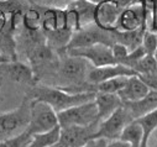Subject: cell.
I'll return each instance as SVG.
<instances>
[{
	"label": "cell",
	"instance_id": "obj_8",
	"mask_svg": "<svg viewBox=\"0 0 157 147\" xmlns=\"http://www.w3.org/2000/svg\"><path fill=\"white\" fill-rule=\"evenodd\" d=\"M0 76L6 77L9 81L17 84H25L30 87L37 84L31 66L17 59H9L0 64Z\"/></svg>",
	"mask_w": 157,
	"mask_h": 147
},
{
	"label": "cell",
	"instance_id": "obj_27",
	"mask_svg": "<svg viewBox=\"0 0 157 147\" xmlns=\"http://www.w3.org/2000/svg\"><path fill=\"white\" fill-rule=\"evenodd\" d=\"M111 2H113L117 8H119V9L124 10V9H126V8L131 6V5H134V4L139 3V2H141V0H111Z\"/></svg>",
	"mask_w": 157,
	"mask_h": 147
},
{
	"label": "cell",
	"instance_id": "obj_12",
	"mask_svg": "<svg viewBox=\"0 0 157 147\" xmlns=\"http://www.w3.org/2000/svg\"><path fill=\"white\" fill-rule=\"evenodd\" d=\"M115 30L117 31H137L145 30L144 8L141 2L124 9L119 16Z\"/></svg>",
	"mask_w": 157,
	"mask_h": 147
},
{
	"label": "cell",
	"instance_id": "obj_16",
	"mask_svg": "<svg viewBox=\"0 0 157 147\" xmlns=\"http://www.w3.org/2000/svg\"><path fill=\"white\" fill-rule=\"evenodd\" d=\"M67 6L77 11L82 27H87L94 24V14H95L97 4L89 2V0H72Z\"/></svg>",
	"mask_w": 157,
	"mask_h": 147
},
{
	"label": "cell",
	"instance_id": "obj_22",
	"mask_svg": "<svg viewBox=\"0 0 157 147\" xmlns=\"http://www.w3.org/2000/svg\"><path fill=\"white\" fill-rule=\"evenodd\" d=\"M32 135H30L27 131H24L22 134L0 141V147H27V145L31 141Z\"/></svg>",
	"mask_w": 157,
	"mask_h": 147
},
{
	"label": "cell",
	"instance_id": "obj_17",
	"mask_svg": "<svg viewBox=\"0 0 157 147\" xmlns=\"http://www.w3.org/2000/svg\"><path fill=\"white\" fill-rule=\"evenodd\" d=\"M121 141L126 142L129 147H142L144 142V130L137 120H132L126 125L124 131L120 135Z\"/></svg>",
	"mask_w": 157,
	"mask_h": 147
},
{
	"label": "cell",
	"instance_id": "obj_15",
	"mask_svg": "<svg viewBox=\"0 0 157 147\" xmlns=\"http://www.w3.org/2000/svg\"><path fill=\"white\" fill-rule=\"evenodd\" d=\"M123 104L130 111L134 119H139L157 107V90H150V93L140 100L123 103Z\"/></svg>",
	"mask_w": 157,
	"mask_h": 147
},
{
	"label": "cell",
	"instance_id": "obj_25",
	"mask_svg": "<svg viewBox=\"0 0 157 147\" xmlns=\"http://www.w3.org/2000/svg\"><path fill=\"white\" fill-rule=\"evenodd\" d=\"M111 52H113V56H114L116 63L124 64L125 61H126V57H128V55L130 52V50L125 45H123L120 42H114L111 45Z\"/></svg>",
	"mask_w": 157,
	"mask_h": 147
},
{
	"label": "cell",
	"instance_id": "obj_28",
	"mask_svg": "<svg viewBox=\"0 0 157 147\" xmlns=\"http://www.w3.org/2000/svg\"><path fill=\"white\" fill-rule=\"evenodd\" d=\"M106 147H129V145L121 140H113V141H108Z\"/></svg>",
	"mask_w": 157,
	"mask_h": 147
},
{
	"label": "cell",
	"instance_id": "obj_30",
	"mask_svg": "<svg viewBox=\"0 0 157 147\" xmlns=\"http://www.w3.org/2000/svg\"><path fill=\"white\" fill-rule=\"evenodd\" d=\"M35 5H40V6H51L52 5V0H33Z\"/></svg>",
	"mask_w": 157,
	"mask_h": 147
},
{
	"label": "cell",
	"instance_id": "obj_10",
	"mask_svg": "<svg viewBox=\"0 0 157 147\" xmlns=\"http://www.w3.org/2000/svg\"><path fill=\"white\" fill-rule=\"evenodd\" d=\"M98 125L90 126H67L61 127V137L59 141L63 142L67 147H82L89 140L94 138L95 132L98 130Z\"/></svg>",
	"mask_w": 157,
	"mask_h": 147
},
{
	"label": "cell",
	"instance_id": "obj_9",
	"mask_svg": "<svg viewBox=\"0 0 157 147\" xmlns=\"http://www.w3.org/2000/svg\"><path fill=\"white\" fill-rule=\"evenodd\" d=\"M131 76H137V73L124 64H109L104 67H92L88 72L87 76V82L92 85H97L101 82H105L108 79H113L116 77H131Z\"/></svg>",
	"mask_w": 157,
	"mask_h": 147
},
{
	"label": "cell",
	"instance_id": "obj_18",
	"mask_svg": "<svg viewBox=\"0 0 157 147\" xmlns=\"http://www.w3.org/2000/svg\"><path fill=\"white\" fill-rule=\"evenodd\" d=\"M59 137H61V127L57 126L50 131L32 135L27 147H51L59 141Z\"/></svg>",
	"mask_w": 157,
	"mask_h": 147
},
{
	"label": "cell",
	"instance_id": "obj_33",
	"mask_svg": "<svg viewBox=\"0 0 157 147\" xmlns=\"http://www.w3.org/2000/svg\"><path fill=\"white\" fill-rule=\"evenodd\" d=\"M153 57H155V59L157 61V48H156V51H155V53H153Z\"/></svg>",
	"mask_w": 157,
	"mask_h": 147
},
{
	"label": "cell",
	"instance_id": "obj_4",
	"mask_svg": "<svg viewBox=\"0 0 157 147\" xmlns=\"http://www.w3.org/2000/svg\"><path fill=\"white\" fill-rule=\"evenodd\" d=\"M30 100H31V118L29 126L26 129V131L30 135L46 132L59 126L57 113L48 104L41 100H35V99H30Z\"/></svg>",
	"mask_w": 157,
	"mask_h": 147
},
{
	"label": "cell",
	"instance_id": "obj_21",
	"mask_svg": "<svg viewBox=\"0 0 157 147\" xmlns=\"http://www.w3.org/2000/svg\"><path fill=\"white\" fill-rule=\"evenodd\" d=\"M156 69H157V61L152 55H146L134 67V70L137 73V76L147 74V73H151Z\"/></svg>",
	"mask_w": 157,
	"mask_h": 147
},
{
	"label": "cell",
	"instance_id": "obj_35",
	"mask_svg": "<svg viewBox=\"0 0 157 147\" xmlns=\"http://www.w3.org/2000/svg\"><path fill=\"white\" fill-rule=\"evenodd\" d=\"M21 2H22V0H21Z\"/></svg>",
	"mask_w": 157,
	"mask_h": 147
},
{
	"label": "cell",
	"instance_id": "obj_29",
	"mask_svg": "<svg viewBox=\"0 0 157 147\" xmlns=\"http://www.w3.org/2000/svg\"><path fill=\"white\" fill-rule=\"evenodd\" d=\"M147 147H157V129L151 135V137L147 142Z\"/></svg>",
	"mask_w": 157,
	"mask_h": 147
},
{
	"label": "cell",
	"instance_id": "obj_31",
	"mask_svg": "<svg viewBox=\"0 0 157 147\" xmlns=\"http://www.w3.org/2000/svg\"><path fill=\"white\" fill-rule=\"evenodd\" d=\"M51 147H67V146H66V145H64L63 142H61V141H58L57 143H55V145H53V146H51Z\"/></svg>",
	"mask_w": 157,
	"mask_h": 147
},
{
	"label": "cell",
	"instance_id": "obj_3",
	"mask_svg": "<svg viewBox=\"0 0 157 147\" xmlns=\"http://www.w3.org/2000/svg\"><path fill=\"white\" fill-rule=\"evenodd\" d=\"M58 124L61 127L67 126H90L99 124L98 109L94 100L74 105L63 111L57 113Z\"/></svg>",
	"mask_w": 157,
	"mask_h": 147
},
{
	"label": "cell",
	"instance_id": "obj_7",
	"mask_svg": "<svg viewBox=\"0 0 157 147\" xmlns=\"http://www.w3.org/2000/svg\"><path fill=\"white\" fill-rule=\"evenodd\" d=\"M64 53L69 56L82 57L86 61H88L92 67H104L116 63L111 52V46L105 43H97L88 47L64 50Z\"/></svg>",
	"mask_w": 157,
	"mask_h": 147
},
{
	"label": "cell",
	"instance_id": "obj_6",
	"mask_svg": "<svg viewBox=\"0 0 157 147\" xmlns=\"http://www.w3.org/2000/svg\"><path fill=\"white\" fill-rule=\"evenodd\" d=\"M97 43H105L111 46L114 43V37L113 32L103 30L98 27L95 24L82 27L72 33V37L64 50H71V48H81V47H88L93 46Z\"/></svg>",
	"mask_w": 157,
	"mask_h": 147
},
{
	"label": "cell",
	"instance_id": "obj_19",
	"mask_svg": "<svg viewBox=\"0 0 157 147\" xmlns=\"http://www.w3.org/2000/svg\"><path fill=\"white\" fill-rule=\"evenodd\" d=\"M139 121V124L141 125L142 130H144V142H142V147H147V142L151 137V135L153 134V131L157 129V107L152 111H150L148 114L135 119Z\"/></svg>",
	"mask_w": 157,
	"mask_h": 147
},
{
	"label": "cell",
	"instance_id": "obj_5",
	"mask_svg": "<svg viewBox=\"0 0 157 147\" xmlns=\"http://www.w3.org/2000/svg\"><path fill=\"white\" fill-rule=\"evenodd\" d=\"M132 120H135V119L131 116L130 111L123 104L120 107H117L109 118H106L105 120L99 123L98 130H97L94 137L105 138L108 141L119 140L120 135L124 131V129L126 127V125L129 123H131Z\"/></svg>",
	"mask_w": 157,
	"mask_h": 147
},
{
	"label": "cell",
	"instance_id": "obj_14",
	"mask_svg": "<svg viewBox=\"0 0 157 147\" xmlns=\"http://www.w3.org/2000/svg\"><path fill=\"white\" fill-rule=\"evenodd\" d=\"M97 109H98V120L99 123L109 118L117 107L123 105L121 99L117 94H111V93H101L97 92L95 98H94Z\"/></svg>",
	"mask_w": 157,
	"mask_h": 147
},
{
	"label": "cell",
	"instance_id": "obj_1",
	"mask_svg": "<svg viewBox=\"0 0 157 147\" xmlns=\"http://www.w3.org/2000/svg\"><path fill=\"white\" fill-rule=\"evenodd\" d=\"M97 92H84V93H71L59 87L36 84L31 87L30 93L26 95L30 99L41 100L48 104L56 113L63 111L74 105H79L90 100H94Z\"/></svg>",
	"mask_w": 157,
	"mask_h": 147
},
{
	"label": "cell",
	"instance_id": "obj_2",
	"mask_svg": "<svg viewBox=\"0 0 157 147\" xmlns=\"http://www.w3.org/2000/svg\"><path fill=\"white\" fill-rule=\"evenodd\" d=\"M31 118V100L25 96L20 106L0 114V141L17 136L26 131Z\"/></svg>",
	"mask_w": 157,
	"mask_h": 147
},
{
	"label": "cell",
	"instance_id": "obj_13",
	"mask_svg": "<svg viewBox=\"0 0 157 147\" xmlns=\"http://www.w3.org/2000/svg\"><path fill=\"white\" fill-rule=\"evenodd\" d=\"M150 90L151 89L139 76H132V77H129L126 84L117 93V95H119L123 103H129V101H136L142 99L150 93Z\"/></svg>",
	"mask_w": 157,
	"mask_h": 147
},
{
	"label": "cell",
	"instance_id": "obj_32",
	"mask_svg": "<svg viewBox=\"0 0 157 147\" xmlns=\"http://www.w3.org/2000/svg\"><path fill=\"white\" fill-rule=\"evenodd\" d=\"M5 61H9V58H6V57L3 56V55H0V64H2L3 62H5Z\"/></svg>",
	"mask_w": 157,
	"mask_h": 147
},
{
	"label": "cell",
	"instance_id": "obj_11",
	"mask_svg": "<svg viewBox=\"0 0 157 147\" xmlns=\"http://www.w3.org/2000/svg\"><path fill=\"white\" fill-rule=\"evenodd\" d=\"M121 9L117 8L111 0H105L95 6L94 24L106 31H113L116 27L117 20L121 14Z\"/></svg>",
	"mask_w": 157,
	"mask_h": 147
},
{
	"label": "cell",
	"instance_id": "obj_24",
	"mask_svg": "<svg viewBox=\"0 0 157 147\" xmlns=\"http://www.w3.org/2000/svg\"><path fill=\"white\" fill-rule=\"evenodd\" d=\"M66 25H67V30H69L72 33L81 30V20L79 16H78L77 11L71 9V8H66Z\"/></svg>",
	"mask_w": 157,
	"mask_h": 147
},
{
	"label": "cell",
	"instance_id": "obj_23",
	"mask_svg": "<svg viewBox=\"0 0 157 147\" xmlns=\"http://www.w3.org/2000/svg\"><path fill=\"white\" fill-rule=\"evenodd\" d=\"M141 45L145 48L147 55H152L153 56V53H155V51L157 48V32L146 30L144 32V36H142Z\"/></svg>",
	"mask_w": 157,
	"mask_h": 147
},
{
	"label": "cell",
	"instance_id": "obj_26",
	"mask_svg": "<svg viewBox=\"0 0 157 147\" xmlns=\"http://www.w3.org/2000/svg\"><path fill=\"white\" fill-rule=\"evenodd\" d=\"M106 145H108V140L94 137V138L89 140L86 145H83L82 147H106Z\"/></svg>",
	"mask_w": 157,
	"mask_h": 147
},
{
	"label": "cell",
	"instance_id": "obj_34",
	"mask_svg": "<svg viewBox=\"0 0 157 147\" xmlns=\"http://www.w3.org/2000/svg\"><path fill=\"white\" fill-rule=\"evenodd\" d=\"M4 2H8V0H0V3H4Z\"/></svg>",
	"mask_w": 157,
	"mask_h": 147
},
{
	"label": "cell",
	"instance_id": "obj_20",
	"mask_svg": "<svg viewBox=\"0 0 157 147\" xmlns=\"http://www.w3.org/2000/svg\"><path fill=\"white\" fill-rule=\"evenodd\" d=\"M132 77V76H131ZM129 77H116L113 79H108L105 82H101L95 85L97 92L101 93H111V94H117L126 84Z\"/></svg>",
	"mask_w": 157,
	"mask_h": 147
}]
</instances>
